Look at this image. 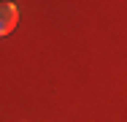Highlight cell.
<instances>
[{
    "label": "cell",
    "instance_id": "cell-1",
    "mask_svg": "<svg viewBox=\"0 0 127 122\" xmlns=\"http://www.w3.org/2000/svg\"><path fill=\"white\" fill-rule=\"evenodd\" d=\"M19 22V8L11 0H0V35H8Z\"/></svg>",
    "mask_w": 127,
    "mask_h": 122
}]
</instances>
